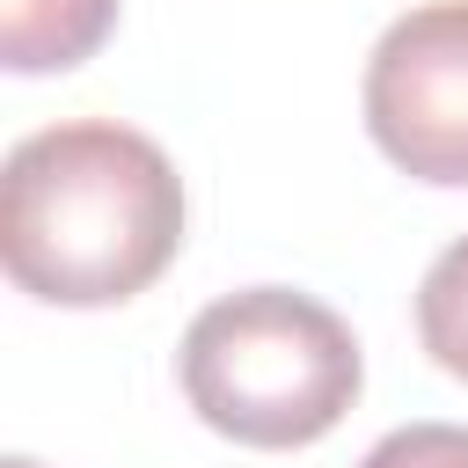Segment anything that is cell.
<instances>
[{
	"mask_svg": "<svg viewBox=\"0 0 468 468\" xmlns=\"http://www.w3.org/2000/svg\"><path fill=\"white\" fill-rule=\"evenodd\" d=\"M183 249L176 161L117 124L73 117L7 146L0 168V263L29 300L117 307L146 292Z\"/></svg>",
	"mask_w": 468,
	"mask_h": 468,
	"instance_id": "1",
	"label": "cell"
},
{
	"mask_svg": "<svg viewBox=\"0 0 468 468\" xmlns=\"http://www.w3.org/2000/svg\"><path fill=\"white\" fill-rule=\"evenodd\" d=\"M176 373L190 410L219 439L263 453L314 446L322 431H336L366 380L351 322L292 285H249L197 307Z\"/></svg>",
	"mask_w": 468,
	"mask_h": 468,
	"instance_id": "2",
	"label": "cell"
},
{
	"mask_svg": "<svg viewBox=\"0 0 468 468\" xmlns=\"http://www.w3.org/2000/svg\"><path fill=\"white\" fill-rule=\"evenodd\" d=\"M373 146L439 190H468V0H424L395 15L366 58Z\"/></svg>",
	"mask_w": 468,
	"mask_h": 468,
	"instance_id": "3",
	"label": "cell"
},
{
	"mask_svg": "<svg viewBox=\"0 0 468 468\" xmlns=\"http://www.w3.org/2000/svg\"><path fill=\"white\" fill-rule=\"evenodd\" d=\"M110 29H117V0H0L7 73H66L95 58Z\"/></svg>",
	"mask_w": 468,
	"mask_h": 468,
	"instance_id": "4",
	"label": "cell"
},
{
	"mask_svg": "<svg viewBox=\"0 0 468 468\" xmlns=\"http://www.w3.org/2000/svg\"><path fill=\"white\" fill-rule=\"evenodd\" d=\"M417 336H424L431 366L468 380V234L431 256V271L417 285Z\"/></svg>",
	"mask_w": 468,
	"mask_h": 468,
	"instance_id": "5",
	"label": "cell"
},
{
	"mask_svg": "<svg viewBox=\"0 0 468 468\" xmlns=\"http://www.w3.org/2000/svg\"><path fill=\"white\" fill-rule=\"evenodd\" d=\"M358 468H468V424H402Z\"/></svg>",
	"mask_w": 468,
	"mask_h": 468,
	"instance_id": "6",
	"label": "cell"
},
{
	"mask_svg": "<svg viewBox=\"0 0 468 468\" xmlns=\"http://www.w3.org/2000/svg\"><path fill=\"white\" fill-rule=\"evenodd\" d=\"M7 468H44V461H29V453H15V461H7Z\"/></svg>",
	"mask_w": 468,
	"mask_h": 468,
	"instance_id": "7",
	"label": "cell"
}]
</instances>
